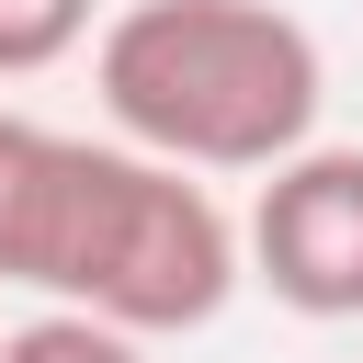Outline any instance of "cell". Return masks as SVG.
Masks as SVG:
<instances>
[{
  "label": "cell",
  "instance_id": "3957f363",
  "mask_svg": "<svg viewBox=\"0 0 363 363\" xmlns=\"http://www.w3.org/2000/svg\"><path fill=\"white\" fill-rule=\"evenodd\" d=\"M238 284L295 318H363V147H295L238 216Z\"/></svg>",
  "mask_w": 363,
  "mask_h": 363
},
{
  "label": "cell",
  "instance_id": "6da1fadb",
  "mask_svg": "<svg viewBox=\"0 0 363 363\" xmlns=\"http://www.w3.org/2000/svg\"><path fill=\"white\" fill-rule=\"evenodd\" d=\"M0 284L125 340H182L238 295V216L113 136L0 113Z\"/></svg>",
  "mask_w": 363,
  "mask_h": 363
},
{
  "label": "cell",
  "instance_id": "7a4b0ae2",
  "mask_svg": "<svg viewBox=\"0 0 363 363\" xmlns=\"http://www.w3.org/2000/svg\"><path fill=\"white\" fill-rule=\"evenodd\" d=\"M91 91L113 147L159 159V170H284L295 147H318V102H329V57L284 0H125L91 34Z\"/></svg>",
  "mask_w": 363,
  "mask_h": 363
},
{
  "label": "cell",
  "instance_id": "277c9868",
  "mask_svg": "<svg viewBox=\"0 0 363 363\" xmlns=\"http://www.w3.org/2000/svg\"><path fill=\"white\" fill-rule=\"evenodd\" d=\"M91 45V0H0V79H45Z\"/></svg>",
  "mask_w": 363,
  "mask_h": 363
},
{
  "label": "cell",
  "instance_id": "5b68a950",
  "mask_svg": "<svg viewBox=\"0 0 363 363\" xmlns=\"http://www.w3.org/2000/svg\"><path fill=\"white\" fill-rule=\"evenodd\" d=\"M0 363H147V340H125V329H102V318L34 306L23 329H0Z\"/></svg>",
  "mask_w": 363,
  "mask_h": 363
}]
</instances>
